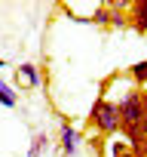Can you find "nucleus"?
Here are the masks:
<instances>
[{"label":"nucleus","instance_id":"f257e3e1","mask_svg":"<svg viewBox=\"0 0 147 157\" xmlns=\"http://www.w3.org/2000/svg\"><path fill=\"white\" fill-rule=\"evenodd\" d=\"M86 123H89L95 132H101V136H113V132H120V114H117V102H107L104 96H98V99L92 102V108H89V117H86Z\"/></svg>","mask_w":147,"mask_h":157},{"label":"nucleus","instance_id":"f03ea898","mask_svg":"<svg viewBox=\"0 0 147 157\" xmlns=\"http://www.w3.org/2000/svg\"><path fill=\"white\" fill-rule=\"evenodd\" d=\"M80 145H83L80 132H77V129H74V126L64 120V123H61V157H77Z\"/></svg>","mask_w":147,"mask_h":157},{"label":"nucleus","instance_id":"7ed1b4c3","mask_svg":"<svg viewBox=\"0 0 147 157\" xmlns=\"http://www.w3.org/2000/svg\"><path fill=\"white\" fill-rule=\"evenodd\" d=\"M129 28H135L141 37L147 34V0H138V3H129Z\"/></svg>","mask_w":147,"mask_h":157},{"label":"nucleus","instance_id":"20e7f679","mask_svg":"<svg viewBox=\"0 0 147 157\" xmlns=\"http://www.w3.org/2000/svg\"><path fill=\"white\" fill-rule=\"evenodd\" d=\"M19 83H28L31 90H40L43 77H40V68H37L34 62H22V65H19Z\"/></svg>","mask_w":147,"mask_h":157},{"label":"nucleus","instance_id":"39448f33","mask_svg":"<svg viewBox=\"0 0 147 157\" xmlns=\"http://www.w3.org/2000/svg\"><path fill=\"white\" fill-rule=\"evenodd\" d=\"M129 77L138 83V90H147V59H144V62H135V65L129 68Z\"/></svg>","mask_w":147,"mask_h":157},{"label":"nucleus","instance_id":"423d86ee","mask_svg":"<svg viewBox=\"0 0 147 157\" xmlns=\"http://www.w3.org/2000/svg\"><path fill=\"white\" fill-rule=\"evenodd\" d=\"M0 105H3V108H16L19 105V96H16V90L3 80V83H0Z\"/></svg>","mask_w":147,"mask_h":157},{"label":"nucleus","instance_id":"0eeeda50","mask_svg":"<svg viewBox=\"0 0 147 157\" xmlns=\"http://www.w3.org/2000/svg\"><path fill=\"white\" fill-rule=\"evenodd\" d=\"M46 145H49V136H46V132H37L34 142H31V148H28V157H40V154L46 151Z\"/></svg>","mask_w":147,"mask_h":157},{"label":"nucleus","instance_id":"6e6552de","mask_svg":"<svg viewBox=\"0 0 147 157\" xmlns=\"http://www.w3.org/2000/svg\"><path fill=\"white\" fill-rule=\"evenodd\" d=\"M110 157H135V154H132V148H129L123 139H113V142H110Z\"/></svg>","mask_w":147,"mask_h":157},{"label":"nucleus","instance_id":"1a4fd4ad","mask_svg":"<svg viewBox=\"0 0 147 157\" xmlns=\"http://www.w3.org/2000/svg\"><path fill=\"white\" fill-rule=\"evenodd\" d=\"M86 22H89V25H101V28H107V25H110V13L101 6V10H95V13H92Z\"/></svg>","mask_w":147,"mask_h":157},{"label":"nucleus","instance_id":"9d476101","mask_svg":"<svg viewBox=\"0 0 147 157\" xmlns=\"http://www.w3.org/2000/svg\"><path fill=\"white\" fill-rule=\"evenodd\" d=\"M107 13H110V10H107ZM107 28H117V31H126V28H129V19H126L123 13H110V25H107Z\"/></svg>","mask_w":147,"mask_h":157},{"label":"nucleus","instance_id":"9b49d317","mask_svg":"<svg viewBox=\"0 0 147 157\" xmlns=\"http://www.w3.org/2000/svg\"><path fill=\"white\" fill-rule=\"evenodd\" d=\"M141 136L147 142V90H141Z\"/></svg>","mask_w":147,"mask_h":157},{"label":"nucleus","instance_id":"f8f14e48","mask_svg":"<svg viewBox=\"0 0 147 157\" xmlns=\"http://www.w3.org/2000/svg\"><path fill=\"white\" fill-rule=\"evenodd\" d=\"M0 68H6V59H0Z\"/></svg>","mask_w":147,"mask_h":157},{"label":"nucleus","instance_id":"ddd939ff","mask_svg":"<svg viewBox=\"0 0 147 157\" xmlns=\"http://www.w3.org/2000/svg\"><path fill=\"white\" fill-rule=\"evenodd\" d=\"M141 157H147V154H141Z\"/></svg>","mask_w":147,"mask_h":157},{"label":"nucleus","instance_id":"4468645a","mask_svg":"<svg viewBox=\"0 0 147 157\" xmlns=\"http://www.w3.org/2000/svg\"><path fill=\"white\" fill-rule=\"evenodd\" d=\"M0 83H3V80H0Z\"/></svg>","mask_w":147,"mask_h":157}]
</instances>
